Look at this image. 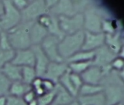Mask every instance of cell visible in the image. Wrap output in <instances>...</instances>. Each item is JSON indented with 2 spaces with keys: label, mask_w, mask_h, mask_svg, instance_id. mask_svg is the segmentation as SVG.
Instances as JSON below:
<instances>
[{
  "label": "cell",
  "mask_w": 124,
  "mask_h": 105,
  "mask_svg": "<svg viewBox=\"0 0 124 105\" xmlns=\"http://www.w3.org/2000/svg\"><path fill=\"white\" fill-rule=\"evenodd\" d=\"M34 22H21L18 26L7 31L10 43L15 50L31 48L30 28Z\"/></svg>",
  "instance_id": "6da1fadb"
},
{
  "label": "cell",
  "mask_w": 124,
  "mask_h": 105,
  "mask_svg": "<svg viewBox=\"0 0 124 105\" xmlns=\"http://www.w3.org/2000/svg\"><path fill=\"white\" fill-rule=\"evenodd\" d=\"M84 37L85 31L81 30L72 34L65 35L60 40L58 52L64 61L81 50L84 42Z\"/></svg>",
  "instance_id": "7a4b0ae2"
},
{
  "label": "cell",
  "mask_w": 124,
  "mask_h": 105,
  "mask_svg": "<svg viewBox=\"0 0 124 105\" xmlns=\"http://www.w3.org/2000/svg\"><path fill=\"white\" fill-rule=\"evenodd\" d=\"M2 3L4 12L0 18V31L7 32L21 23V14L11 0H4Z\"/></svg>",
  "instance_id": "3957f363"
},
{
  "label": "cell",
  "mask_w": 124,
  "mask_h": 105,
  "mask_svg": "<svg viewBox=\"0 0 124 105\" xmlns=\"http://www.w3.org/2000/svg\"><path fill=\"white\" fill-rule=\"evenodd\" d=\"M87 8L85 2H73L70 0H59L49 10L48 13L55 16H73L83 13Z\"/></svg>",
  "instance_id": "277c9868"
},
{
  "label": "cell",
  "mask_w": 124,
  "mask_h": 105,
  "mask_svg": "<svg viewBox=\"0 0 124 105\" xmlns=\"http://www.w3.org/2000/svg\"><path fill=\"white\" fill-rule=\"evenodd\" d=\"M58 23L61 32L64 35L75 34L83 30L84 15L83 13H78L73 16H58Z\"/></svg>",
  "instance_id": "5b68a950"
},
{
  "label": "cell",
  "mask_w": 124,
  "mask_h": 105,
  "mask_svg": "<svg viewBox=\"0 0 124 105\" xmlns=\"http://www.w3.org/2000/svg\"><path fill=\"white\" fill-rule=\"evenodd\" d=\"M45 13H48L45 0H33L30 1L28 6L21 12V22H34Z\"/></svg>",
  "instance_id": "8992f818"
},
{
  "label": "cell",
  "mask_w": 124,
  "mask_h": 105,
  "mask_svg": "<svg viewBox=\"0 0 124 105\" xmlns=\"http://www.w3.org/2000/svg\"><path fill=\"white\" fill-rule=\"evenodd\" d=\"M61 39L58 37L48 34L40 44V47L50 62H62L64 61L59 54L58 44Z\"/></svg>",
  "instance_id": "52a82bcc"
},
{
  "label": "cell",
  "mask_w": 124,
  "mask_h": 105,
  "mask_svg": "<svg viewBox=\"0 0 124 105\" xmlns=\"http://www.w3.org/2000/svg\"><path fill=\"white\" fill-rule=\"evenodd\" d=\"M31 48L34 54L35 62L34 68L36 71L37 76L43 78L50 61L42 50L40 45H33Z\"/></svg>",
  "instance_id": "ba28073f"
},
{
  "label": "cell",
  "mask_w": 124,
  "mask_h": 105,
  "mask_svg": "<svg viewBox=\"0 0 124 105\" xmlns=\"http://www.w3.org/2000/svg\"><path fill=\"white\" fill-rule=\"evenodd\" d=\"M69 70L68 64L66 61L50 62L43 78L48 79L55 83H58L59 79Z\"/></svg>",
  "instance_id": "9c48e42d"
},
{
  "label": "cell",
  "mask_w": 124,
  "mask_h": 105,
  "mask_svg": "<svg viewBox=\"0 0 124 105\" xmlns=\"http://www.w3.org/2000/svg\"><path fill=\"white\" fill-rule=\"evenodd\" d=\"M34 54L31 48L16 50L14 59L11 61L12 64L21 67H34Z\"/></svg>",
  "instance_id": "30bf717a"
},
{
  "label": "cell",
  "mask_w": 124,
  "mask_h": 105,
  "mask_svg": "<svg viewBox=\"0 0 124 105\" xmlns=\"http://www.w3.org/2000/svg\"><path fill=\"white\" fill-rule=\"evenodd\" d=\"M104 36L100 33H92L85 31L84 42L81 50L93 51L100 47L104 43Z\"/></svg>",
  "instance_id": "8fae6325"
},
{
  "label": "cell",
  "mask_w": 124,
  "mask_h": 105,
  "mask_svg": "<svg viewBox=\"0 0 124 105\" xmlns=\"http://www.w3.org/2000/svg\"><path fill=\"white\" fill-rule=\"evenodd\" d=\"M77 98L73 96L58 83L55 86V96L52 105H67L74 101Z\"/></svg>",
  "instance_id": "7c38bea8"
},
{
  "label": "cell",
  "mask_w": 124,
  "mask_h": 105,
  "mask_svg": "<svg viewBox=\"0 0 124 105\" xmlns=\"http://www.w3.org/2000/svg\"><path fill=\"white\" fill-rule=\"evenodd\" d=\"M49 34L47 30L34 21L30 28V38L31 45H40L44 39Z\"/></svg>",
  "instance_id": "4fadbf2b"
},
{
  "label": "cell",
  "mask_w": 124,
  "mask_h": 105,
  "mask_svg": "<svg viewBox=\"0 0 124 105\" xmlns=\"http://www.w3.org/2000/svg\"><path fill=\"white\" fill-rule=\"evenodd\" d=\"M2 72L11 82L21 80V67L13 64L8 63L0 69Z\"/></svg>",
  "instance_id": "5bb4252c"
},
{
  "label": "cell",
  "mask_w": 124,
  "mask_h": 105,
  "mask_svg": "<svg viewBox=\"0 0 124 105\" xmlns=\"http://www.w3.org/2000/svg\"><path fill=\"white\" fill-rule=\"evenodd\" d=\"M31 89L32 88L30 85L24 83L21 80L12 82L10 85L8 96L22 98L25 93H26Z\"/></svg>",
  "instance_id": "9a60e30c"
},
{
  "label": "cell",
  "mask_w": 124,
  "mask_h": 105,
  "mask_svg": "<svg viewBox=\"0 0 124 105\" xmlns=\"http://www.w3.org/2000/svg\"><path fill=\"white\" fill-rule=\"evenodd\" d=\"M95 50H93V51L80 50V51L78 52L77 53H75V55H73L72 57L68 59L66 61V62L67 63H72V62H77V61H91L94 59Z\"/></svg>",
  "instance_id": "2e32d148"
},
{
  "label": "cell",
  "mask_w": 124,
  "mask_h": 105,
  "mask_svg": "<svg viewBox=\"0 0 124 105\" xmlns=\"http://www.w3.org/2000/svg\"><path fill=\"white\" fill-rule=\"evenodd\" d=\"M70 71L69 69L63 76H61V78L59 79L58 83L59 85H61L64 89H66L69 93H70L73 96L77 98L78 96V92L74 88V86L71 82V80L70 77Z\"/></svg>",
  "instance_id": "e0dca14e"
},
{
  "label": "cell",
  "mask_w": 124,
  "mask_h": 105,
  "mask_svg": "<svg viewBox=\"0 0 124 105\" xmlns=\"http://www.w3.org/2000/svg\"><path fill=\"white\" fill-rule=\"evenodd\" d=\"M93 60L86 61H77V62L67 63L70 72L73 73L81 75L83 72H84L88 68H89L93 64Z\"/></svg>",
  "instance_id": "ac0fdd59"
},
{
  "label": "cell",
  "mask_w": 124,
  "mask_h": 105,
  "mask_svg": "<svg viewBox=\"0 0 124 105\" xmlns=\"http://www.w3.org/2000/svg\"><path fill=\"white\" fill-rule=\"evenodd\" d=\"M101 90H102V87L99 85L83 83L78 91V96H91V95L99 93L101 92Z\"/></svg>",
  "instance_id": "d6986e66"
},
{
  "label": "cell",
  "mask_w": 124,
  "mask_h": 105,
  "mask_svg": "<svg viewBox=\"0 0 124 105\" xmlns=\"http://www.w3.org/2000/svg\"><path fill=\"white\" fill-rule=\"evenodd\" d=\"M37 73L34 67H21V81L30 85L37 77Z\"/></svg>",
  "instance_id": "ffe728a7"
},
{
  "label": "cell",
  "mask_w": 124,
  "mask_h": 105,
  "mask_svg": "<svg viewBox=\"0 0 124 105\" xmlns=\"http://www.w3.org/2000/svg\"><path fill=\"white\" fill-rule=\"evenodd\" d=\"M16 50L0 49V69L8 63H10L14 59Z\"/></svg>",
  "instance_id": "44dd1931"
},
{
  "label": "cell",
  "mask_w": 124,
  "mask_h": 105,
  "mask_svg": "<svg viewBox=\"0 0 124 105\" xmlns=\"http://www.w3.org/2000/svg\"><path fill=\"white\" fill-rule=\"evenodd\" d=\"M54 18H55V15H53L50 13H45L41 16H39L36 21V22H37L43 28L48 30L49 28L51 26Z\"/></svg>",
  "instance_id": "7402d4cb"
},
{
  "label": "cell",
  "mask_w": 124,
  "mask_h": 105,
  "mask_svg": "<svg viewBox=\"0 0 124 105\" xmlns=\"http://www.w3.org/2000/svg\"><path fill=\"white\" fill-rule=\"evenodd\" d=\"M55 96V88L53 91L45 93L41 96L37 97L38 105H52Z\"/></svg>",
  "instance_id": "603a6c76"
},
{
  "label": "cell",
  "mask_w": 124,
  "mask_h": 105,
  "mask_svg": "<svg viewBox=\"0 0 124 105\" xmlns=\"http://www.w3.org/2000/svg\"><path fill=\"white\" fill-rule=\"evenodd\" d=\"M10 84L11 82L2 72H0V96H8Z\"/></svg>",
  "instance_id": "cb8c5ba5"
},
{
  "label": "cell",
  "mask_w": 124,
  "mask_h": 105,
  "mask_svg": "<svg viewBox=\"0 0 124 105\" xmlns=\"http://www.w3.org/2000/svg\"><path fill=\"white\" fill-rule=\"evenodd\" d=\"M31 86L33 91L35 93L37 97L41 96L45 93V91L42 87V77H37L34 79V80L32 82V83L31 84Z\"/></svg>",
  "instance_id": "d4e9b609"
},
{
  "label": "cell",
  "mask_w": 124,
  "mask_h": 105,
  "mask_svg": "<svg viewBox=\"0 0 124 105\" xmlns=\"http://www.w3.org/2000/svg\"><path fill=\"white\" fill-rule=\"evenodd\" d=\"M70 77L71 80V82L74 86V88L76 89V90L78 92L83 84L84 83L80 75H78L75 73H73L72 72H70Z\"/></svg>",
  "instance_id": "484cf974"
},
{
  "label": "cell",
  "mask_w": 124,
  "mask_h": 105,
  "mask_svg": "<svg viewBox=\"0 0 124 105\" xmlns=\"http://www.w3.org/2000/svg\"><path fill=\"white\" fill-rule=\"evenodd\" d=\"M0 49L2 50H12L13 47L10 43L8 34L5 31L0 32Z\"/></svg>",
  "instance_id": "4316f807"
},
{
  "label": "cell",
  "mask_w": 124,
  "mask_h": 105,
  "mask_svg": "<svg viewBox=\"0 0 124 105\" xmlns=\"http://www.w3.org/2000/svg\"><path fill=\"white\" fill-rule=\"evenodd\" d=\"M56 84L57 83H55L54 82H53L48 79L42 78V87H43L45 93H49V92L53 91L55 88Z\"/></svg>",
  "instance_id": "83f0119b"
},
{
  "label": "cell",
  "mask_w": 124,
  "mask_h": 105,
  "mask_svg": "<svg viewBox=\"0 0 124 105\" xmlns=\"http://www.w3.org/2000/svg\"><path fill=\"white\" fill-rule=\"evenodd\" d=\"M7 105H26L22 98L11 96H7Z\"/></svg>",
  "instance_id": "f1b7e54d"
},
{
  "label": "cell",
  "mask_w": 124,
  "mask_h": 105,
  "mask_svg": "<svg viewBox=\"0 0 124 105\" xmlns=\"http://www.w3.org/2000/svg\"><path fill=\"white\" fill-rule=\"evenodd\" d=\"M13 5L20 11H23L29 4L30 1L28 0H13L12 1Z\"/></svg>",
  "instance_id": "f546056e"
},
{
  "label": "cell",
  "mask_w": 124,
  "mask_h": 105,
  "mask_svg": "<svg viewBox=\"0 0 124 105\" xmlns=\"http://www.w3.org/2000/svg\"><path fill=\"white\" fill-rule=\"evenodd\" d=\"M22 98L23 99V101L26 104H28V103L32 101L33 100L37 98V96L35 94V93L33 91V90L31 89V90H29L26 93H25L23 95V96L22 97Z\"/></svg>",
  "instance_id": "4dcf8cb0"
},
{
  "label": "cell",
  "mask_w": 124,
  "mask_h": 105,
  "mask_svg": "<svg viewBox=\"0 0 124 105\" xmlns=\"http://www.w3.org/2000/svg\"><path fill=\"white\" fill-rule=\"evenodd\" d=\"M7 96H0V105H7Z\"/></svg>",
  "instance_id": "1f68e13d"
},
{
  "label": "cell",
  "mask_w": 124,
  "mask_h": 105,
  "mask_svg": "<svg viewBox=\"0 0 124 105\" xmlns=\"http://www.w3.org/2000/svg\"><path fill=\"white\" fill-rule=\"evenodd\" d=\"M4 12V7H3V3L2 1H0V18H1V16L2 15Z\"/></svg>",
  "instance_id": "d6a6232c"
},
{
  "label": "cell",
  "mask_w": 124,
  "mask_h": 105,
  "mask_svg": "<svg viewBox=\"0 0 124 105\" xmlns=\"http://www.w3.org/2000/svg\"><path fill=\"white\" fill-rule=\"evenodd\" d=\"M26 105H38L37 98H36V99L33 100L32 101L29 102V103H28V104H26Z\"/></svg>",
  "instance_id": "836d02e7"
},
{
  "label": "cell",
  "mask_w": 124,
  "mask_h": 105,
  "mask_svg": "<svg viewBox=\"0 0 124 105\" xmlns=\"http://www.w3.org/2000/svg\"><path fill=\"white\" fill-rule=\"evenodd\" d=\"M67 105H80V102L78 101V100L76 98L74 101H72V103H70V104H67Z\"/></svg>",
  "instance_id": "e575fe53"
},
{
  "label": "cell",
  "mask_w": 124,
  "mask_h": 105,
  "mask_svg": "<svg viewBox=\"0 0 124 105\" xmlns=\"http://www.w3.org/2000/svg\"><path fill=\"white\" fill-rule=\"evenodd\" d=\"M0 32H1V31H0Z\"/></svg>",
  "instance_id": "d590c367"
}]
</instances>
